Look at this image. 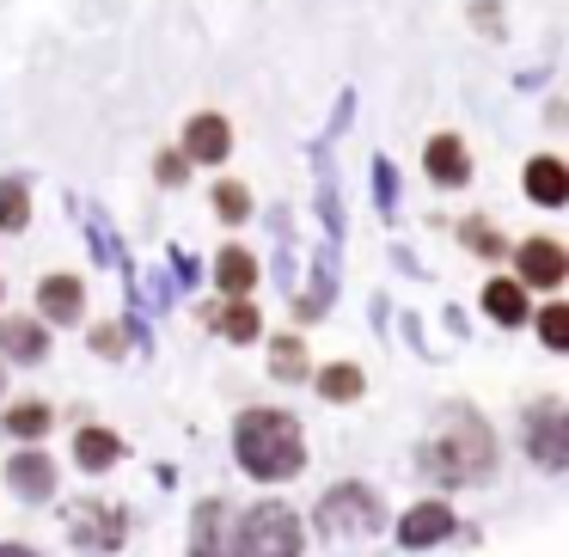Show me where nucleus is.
Instances as JSON below:
<instances>
[{"mask_svg":"<svg viewBox=\"0 0 569 557\" xmlns=\"http://www.w3.org/2000/svg\"><path fill=\"white\" fill-rule=\"evenodd\" d=\"M214 282H221V295H227V300H246V295H251V282H258V263H251V251L227 246L221 258H214Z\"/></svg>","mask_w":569,"mask_h":557,"instance_id":"obj_13","label":"nucleus"},{"mask_svg":"<svg viewBox=\"0 0 569 557\" xmlns=\"http://www.w3.org/2000/svg\"><path fill=\"white\" fill-rule=\"evenodd\" d=\"M0 392H7V361H0Z\"/></svg>","mask_w":569,"mask_h":557,"instance_id":"obj_30","label":"nucleus"},{"mask_svg":"<svg viewBox=\"0 0 569 557\" xmlns=\"http://www.w3.org/2000/svg\"><path fill=\"white\" fill-rule=\"evenodd\" d=\"M539 337H545V349H569V300L539 312Z\"/></svg>","mask_w":569,"mask_h":557,"instance_id":"obj_24","label":"nucleus"},{"mask_svg":"<svg viewBox=\"0 0 569 557\" xmlns=\"http://www.w3.org/2000/svg\"><path fill=\"white\" fill-rule=\"evenodd\" d=\"M319 527L331 533V539H343V533H373L380 527V496L361 490V484H337L319 503Z\"/></svg>","mask_w":569,"mask_h":557,"instance_id":"obj_3","label":"nucleus"},{"mask_svg":"<svg viewBox=\"0 0 569 557\" xmlns=\"http://www.w3.org/2000/svg\"><path fill=\"white\" fill-rule=\"evenodd\" d=\"M56 410L43 405V398H26V405H7V435H19V441H38V435H50Z\"/></svg>","mask_w":569,"mask_h":557,"instance_id":"obj_19","label":"nucleus"},{"mask_svg":"<svg viewBox=\"0 0 569 557\" xmlns=\"http://www.w3.org/2000/svg\"><path fill=\"white\" fill-rule=\"evenodd\" d=\"M80 300H87V288H80V276H43L38 282V312L50 325H74L80 319Z\"/></svg>","mask_w":569,"mask_h":557,"instance_id":"obj_10","label":"nucleus"},{"mask_svg":"<svg viewBox=\"0 0 569 557\" xmlns=\"http://www.w3.org/2000/svg\"><path fill=\"white\" fill-rule=\"evenodd\" d=\"M7 484H13L26 503H43V496H56V459L38 454V447H19V454L7 459Z\"/></svg>","mask_w":569,"mask_h":557,"instance_id":"obj_7","label":"nucleus"},{"mask_svg":"<svg viewBox=\"0 0 569 557\" xmlns=\"http://www.w3.org/2000/svg\"><path fill=\"white\" fill-rule=\"evenodd\" d=\"M422 466H429L441 484L490 478L496 447H490V429H483V417H471V410H447V435L422 447Z\"/></svg>","mask_w":569,"mask_h":557,"instance_id":"obj_2","label":"nucleus"},{"mask_svg":"<svg viewBox=\"0 0 569 557\" xmlns=\"http://www.w3.org/2000/svg\"><path fill=\"white\" fill-rule=\"evenodd\" d=\"M92 349H99V356H117V349H123V331H117V325H99V331H92Z\"/></svg>","mask_w":569,"mask_h":557,"instance_id":"obj_28","label":"nucleus"},{"mask_svg":"<svg viewBox=\"0 0 569 557\" xmlns=\"http://www.w3.org/2000/svg\"><path fill=\"white\" fill-rule=\"evenodd\" d=\"M270 368H276V380H300V374H307V349H300V337H276Z\"/></svg>","mask_w":569,"mask_h":557,"instance_id":"obj_23","label":"nucleus"},{"mask_svg":"<svg viewBox=\"0 0 569 557\" xmlns=\"http://www.w3.org/2000/svg\"><path fill=\"white\" fill-rule=\"evenodd\" d=\"M569 276V251H557L551 239H527L520 246V288H557Z\"/></svg>","mask_w":569,"mask_h":557,"instance_id":"obj_9","label":"nucleus"},{"mask_svg":"<svg viewBox=\"0 0 569 557\" xmlns=\"http://www.w3.org/2000/svg\"><path fill=\"white\" fill-rule=\"evenodd\" d=\"M527 447H532V459H539V466H569V410H557V405L532 410Z\"/></svg>","mask_w":569,"mask_h":557,"instance_id":"obj_6","label":"nucleus"},{"mask_svg":"<svg viewBox=\"0 0 569 557\" xmlns=\"http://www.w3.org/2000/svg\"><path fill=\"white\" fill-rule=\"evenodd\" d=\"M527 197L545 202V209H557V202H569V166L551 160V153H539V160L527 166Z\"/></svg>","mask_w":569,"mask_h":557,"instance_id":"obj_12","label":"nucleus"},{"mask_svg":"<svg viewBox=\"0 0 569 557\" xmlns=\"http://www.w3.org/2000/svg\"><path fill=\"white\" fill-rule=\"evenodd\" d=\"M190 557H246V520L233 527L221 503L197 508V539H190Z\"/></svg>","mask_w":569,"mask_h":557,"instance_id":"obj_5","label":"nucleus"},{"mask_svg":"<svg viewBox=\"0 0 569 557\" xmlns=\"http://www.w3.org/2000/svg\"><path fill=\"white\" fill-rule=\"evenodd\" d=\"M466 246H478L483 258H496V251H502V246H496V233H490L483 221H466Z\"/></svg>","mask_w":569,"mask_h":557,"instance_id":"obj_27","label":"nucleus"},{"mask_svg":"<svg viewBox=\"0 0 569 557\" xmlns=\"http://www.w3.org/2000/svg\"><path fill=\"white\" fill-rule=\"evenodd\" d=\"M214 215H221V221H246V215H251V190L246 185H214Z\"/></svg>","mask_w":569,"mask_h":557,"instance_id":"obj_25","label":"nucleus"},{"mask_svg":"<svg viewBox=\"0 0 569 557\" xmlns=\"http://www.w3.org/2000/svg\"><path fill=\"white\" fill-rule=\"evenodd\" d=\"M184 172H190V160H184V148H172V153H160V185H184Z\"/></svg>","mask_w":569,"mask_h":557,"instance_id":"obj_26","label":"nucleus"},{"mask_svg":"<svg viewBox=\"0 0 569 557\" xmlns=\"http://www.w3.org/2000/svg\"><path fill=\"white\" fill-rule=\"evenodd\" d=\"M361 368H349V361H337V368H325L319 374V392L331 398V405H349V398H361Z\"/></svg>","mask_w":569,"mask_h":557,"instance_id":"obj_22","label":"nucleus"},{"mask_svg":"<svg viewBox=\"0 0 569 557\" xmlns=\"http://www.w3.org/2000/svg\"><path fill=\"white\" fill-rule=\"evenodd\" d=\"M447 533H453V508L447 503H417L398 520V539L405 545H435V539H447Z\"/></svg>","mask_w":569,"mask_h":557,"instance_id":"obj_11","label":"nucleus"},{"mask_svg":"<svg viewBox=\"0 0 569 557\" xmlns=\"http://www.w3.org/2000/svg\"><path fill=\"white\" fill-rule=\"evenodd\" d=\"M31 221V197L19 178H0V233H26Z\"/></svg>","mask_w":569,"mask_h":557,"instance_id":"obj_21","label":"nucleus"},{"mask_svg":"<svg viewBox=\"0 0 569 557\" xmlns=\"http://www.w3.org/2000/svg\"><path fill=\"white\" fill-rule=\"evenodd\" d=\"M209 325H214V331H227L233 344H251V337L263 331V319H258V307H251V300H227L221 312H209Z\"/></svg>","mask_w":569,"mask_h":557,"instance_id":"obj_18","label":"nucleus"},{"mask_svg":"<svg viewBox=\"0 0 569 557\" xmlns=\"http://www.w3.org/2000/svg\"><path fill=\"white\" fill-rule=\"evenodd\" d=\"M233 447H239V466L263 484L295 478L307 466V441H300V422L288 410H246L233 422Z\"/></svg>","mask_w":569,"mask_h":557,"instance_id":"obj_1","label":"nucleus"},{"mask_svg":"<svg viewBox=\"0 0 569 557\" xmlns=\"http://www.w3.org/2000/svg\"><path fill=\"white\" fill-rule=\"evenodd\" d=\"M233 153V129H227V117H214V111H197L184 123V160H202V166H214V160H227Z\"/></svg>","mask_w":569,"mask_h":557,"instance_id":"obj_8","label":"nucleus"},{"mask_svg":"<svg viewBox=\"0 0 569 557\" xmlns=\"http://www.w3.org/2000/svg\"><path fill=\"white\" fill-rule=\"evenodd\" d=\"M429 178L435 185H466L471 178V160H466V148H459V136H435L429 141Z\"/></svg>","mask_w":569,"mask_h":557,"instance_id":"obj_15","label":"nucleus"},{"mask_svg":"<svg viewBox=\"0 0 569 557\" xmlns=\"http://www.w3.org/2000/svg\"><path fill=\"white\" fill-rule=\"evenodd\" d=\"M0 557H38L31 545H0Z\"/></svg>","mask_w":569,"mask_h":557,"instance_id":"obj_29","label":"nucleus"},{"mask_svg":"<svg viewBox=\"0 0 569 557\" xmlns=\"http://www.w3.org/2000/svg\"><path fill=\"white\" fill-rule=\"evenodd\" d=\"M483 307H490V319L520 325V319H527V288H520V282H508V276H496V282L483 288Z\"/></svg>","mask_w":569,"mask_h":557,"instance_id":"obj_17","label":"nucleus"},{"mask_svg":"<svg viewBox=\"0 0 569 557\" xmlns=\"http://www.w3.org/2000/svg\"><path fill=\"white\" fill-rule=\"evenodd\" d=\"M117 454H123V441H117L111 429H80V435H74V459H80L87 471L117 466Z\"/></svg>","mask_w":569,"mask_h":557,"instance_id":"obj_16","label":"nucleus"},{"mask_svg":"<svg viewBox=\"0 0 569 557\" xmlns=\"http://www.w3.org/2000/svg\"><path fill=\"white\" fill-rule=\"evenodd\" d=\"M300 551V520L282 503H263L246 515V557H295Z\"/></svg>","mask_w":569,"mask_h":557,"instance_id":"obj_4","label":"nucleus"},{"mask_svg":"<svg viewBox=\"0 0 569 557\" xmlns=\"http://www.w3.org/2000/svg\"><path fill=\"white\" fill-rule=\"evenodd\" d=\"M0 349H7L13 361H43L50 337H43L38 319H0Z\"/></svg>","mask_w":569,"mask_h":557,"instance_id":"obj_14","label":"nucleus"},{"mask_svg":"<svg viewBox=\"0 0 569 557\" xmlns=\"http://www.w3.org/2000/svg\"><path fill=\"white\" fill-rule=\"evenodd\" d=\"M74 539L80 545H117L123 539V515H99V508H74Z\"/></svg>","mask_w":569,"mask_h":557,"instance_id":"obj_20","label":"nucleus"}]
</instances>
